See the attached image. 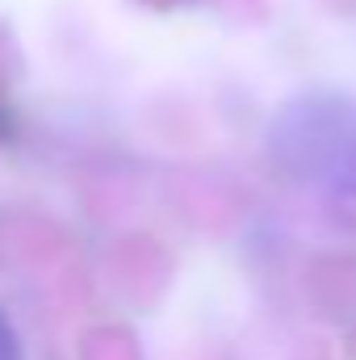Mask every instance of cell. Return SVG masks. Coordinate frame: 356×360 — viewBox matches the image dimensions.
I'll return each instance as SVG.
<instances>
[{"mask_svg": "<svg viewBox=\"0 0 356 360\" xmlns=\"http://www.w3.org/2000/svg\"><path fill=\"white\" fill-rule=\"evenodd\" d=\"M0 360H21V340L8 323V314L0 310Z\"/></svg>", "mask_w": 356, "mask_h": 360, "instance_id": "7a4b0ae2", "label": "cell"}, {"mask_svg": "<svg viewBox=\"0 0 356 360\" xmlns=\"http://www.w3.org/2000/svg\"><path fill=\"white\" fill-rule=\"evenodd\" d=\"M272 160L310 184H356V101L340 92H306L268 126Z\"/></svg>", "mask_w": 356, "mask_h": 360, "instance_id": "6da1fadb", "label": "cell"}]
</instances>
